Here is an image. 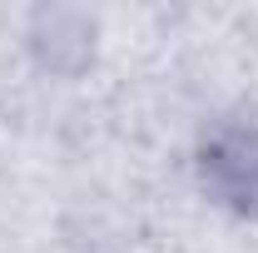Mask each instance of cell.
Instances as JSON below:
<instances>
[{
	"mask_svg": "<svg viewBox=\"0 0 258 253\" xmlns=\"http://www.w3.org/2000/svg\"><path fill=\"white\" fill-rule=\"evenodd\" d=\"M25 45L50 75H80L95 60V15L90 10H35Z\"/></svg>",
	"mask_w": 258,
	"mask_h": 253,
	"instance_id": "cell-2",
	"label": "cell"
},
{
	"mask_svg": "<svg viewBox=\"0 0 258 253\" xmlns=\"http://www.w3.org/2000/svg\"><path fill=\"white\" fill-rule=\"evenodd\" d=\"M194 179L214 209L258 223V109L238 104L199 129Z\"/></svg>",
	"mask_w": 258,
	"mask_h": 253,
	"instance_id": "cell-1",
	"label": "cell"
}]
</instances>
